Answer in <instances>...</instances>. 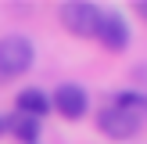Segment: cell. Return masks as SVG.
<instances>
[{"label":"cell","instance_id":"cell-1","mask_svg":"<svg viewBox=\"0 0 147 144\" xmlns=\"http://www.w3.org/2000/svg\"><path fill=\"white\" fill-rule=\"evenodd\" d=\"M32 58H36V47H32L29 36H18V33L4 36L0 40V76H7V79L25 76L32 69Z\"/></svg>","mask_w":147,"mask_h":144},{"label":"cell","instance_id":"cell-2","mask_svg":"<svg viewBox=\"0 0 147 144\" xmlns=\"http://www.w3.org/2000/svg\"><path fill=\"white\" fill-rule=\"evenodd\" d=\"M97 18H100L97 4H86V0H68V4H61V25L68 29V33H76V36H93Z\"/></svg>","mask_w":147,"mask_h":144},{"label":"cell","instance_id":"cell-3","mask_svg":"<svg viewBox=\"0 0 147 144\" xmlns=\"http://www.w3.org/2000/svg\"><path fill=\"white\" fill-rule=\"evenodd\" d=\"M97 126L104 130L108 137H115V141H126V137H133L136 130H140V115L129 112V108H104V112L97 115Z\"/></svg>","mask_w":147,"mask_h":144},{"label":"cell","instance_id":"cell-4","mask_svg":"<svg viewBox=\"0 0 147 144\" xmlns=\"http://www.w3.org/2000/svg\"><path fill=\"white\" fill-rule=\"evenodd\" d=\"M50 108H57L65 119H83V115H86V108H90V97H86V90H83V86L65 83V86H57V90H54V101H50Z\"/></svg>","mask_w":147,"mask_h":144},{"label":"cell","instance_id":"cell-5","mask_svg":"<svg viewBox=\"0 0 147 144\" xmlns=\"http://www.w3.org/2000/svg\"><path fill=\"white\" fill-rule=\"evenodd\" d=\"M93 36H97L108 50H122V47L129 43V25L122 22V14H108V11H100Z\"/></svg>","mask_w":147,"mask_h":144},{"label":"cell","instance_id":"cell-6","mask_svg":"<svg viewBox=\"0 0 147 144\" xmlns=\"http://www.w3.org/2000/svg\"><path fill=\"white\" fill-rule=\"evenodd\" d=\"M14 112L32 115V119H43V115L50 112V97L43 90H36V86H25V90H18V97H14Z\"/></svg>","mask_w":147,"mask_h":144},{"label":"cell","instance_id":"cell-7","mask_svg":"<svg viewBox=\"0 0 147 144\" xmlns=\"http://www.w3.org/2000/svg\"><path fill=\"white\" fill-rule=\"evenodd\" d=\"M4 130H7L11 137H18V141H25V144H36V137H40V119L14 112L11 119H4Z\"/></svg>","mask_w":147,"mask_h":144},{"label":"cell","instance_id":"cell-8","mask_svg":"<svg viewBox=\"0 0 147 144\" xmlns=\"http://www.w3.org/2000/svg\"><path fill=\"white\" fill-rule=\"evenodd\" d=\"M136 11H140L144 18H147V0H144V4H136Z\"/></svg>","mask_w":147,"mask_h":144},{"label":"cell","instance_id":"cell-9","mask_svg":"<svg viewBox=\"0 0 147 144\" xmlns=\"http://www.w3.org/2000/svg\"><path fill=\"white\" fill-rule=\"evenodd\" d=\"M0 130H4V119H0Z\"/></svg>","mask_w":147,"mask_h":144}]
</instances>
